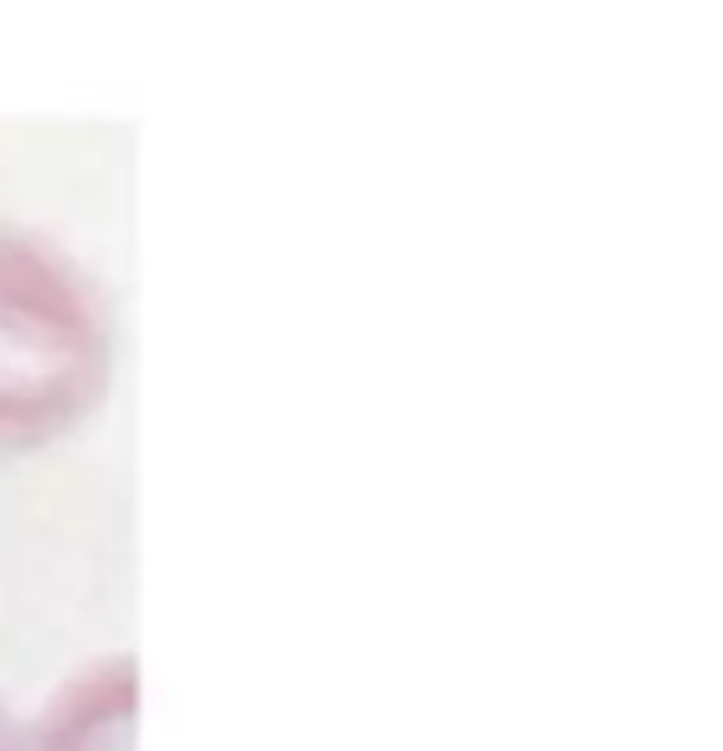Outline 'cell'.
Returning <instances> with one entry per match:
<instances>
[{"mask_svg": "<svg viewBox=\"0 0 723 751\" xmlns=\"http://www.w3.org/2000/svg\"><path fill=\"white\" fill-rule=\"evenodd\" d=\"M94 354L89 310L40 251L0 236V404L59 394Z\"/></svg>", "mask_w": 723, "mask_h": 751, "instance_id": "1", "label": "cell"}]
</instances>
